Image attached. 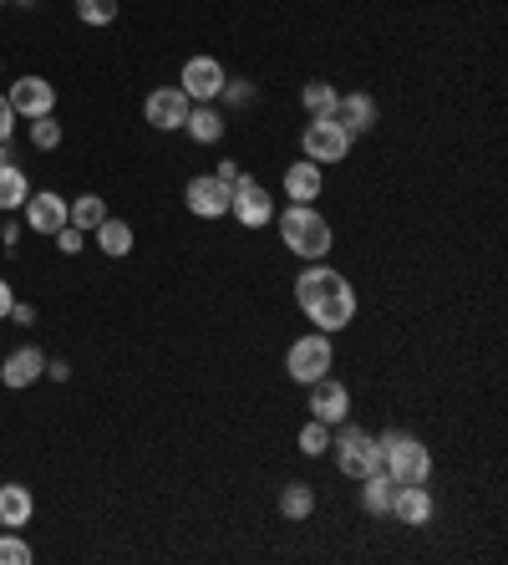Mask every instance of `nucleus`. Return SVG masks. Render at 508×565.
Masks as SVG:
<instances>
[{"label": "nucleus", "instance_id": "obj_1", "mask_svg": "<svg viewBox=\"0 0 508 565\" xmlns=\"http://www.w3.org/2000/svg\"><path fill=\"white\" fill-rule=\"evenodd\" d=\"M295 306H300L305 321L316 331H326V337H335V331H346L351 321H356V291H351L346 275L335 266H326V260H305V270L295 275Z\"/></svg>", "mask_w": 508, "mask_h": 565}, {"label": "nucleus", "instance_id": "obj_2", "mask_svg": "<svg viewBox=\"0 0 508 565\" xmlns=\"http://www.w3.org/2000/svg\"><path fill=\"white\" fill-rule=\"evenodd\" d=\"M280 239H285V250L300 255V260H326V255H331V245H335L331 220H326L316 204L280 209Z\"/></svg>", "mask_w": 508, "mask_h": 565}, {"label": "nucleus", "instance_id": "obj_3", "mask_svg": "<svg viewBox=\"0 0 508 565\" xmlns=\"http://www.w3.org/2000/svg\"><path fill=\"white\" fill-rule=\"evenodd\" d=\"M381 444V474H392L397 484H427L433 479V454L412 433H377Z\"/></svg>", "mask_w": 508, "mask_h": 565}, {"label": "nucleus", "instance_id": "obj_4", "mask_svg": "<svg viewBox=\"0 0 508 565\" xmlns=\"http://www.w3.org/2000/svg\"><path fill=\"white\" fill-rule=\"evenodd\" d=\"M335 448V469L346 479H356L362 484L366 474H377L381 469V444H377V433H366V428H341L331 438Z\"/></svg>", "mask_w": 508, "mask_h": 565}, {"label": "nucleus", "instance_id": "obj_5", "mask_svg": "<svg viewBox=\"0 0 508 565\" xmlns=\"http://www.w3.org/2000/svg\"><path fill=\"white\" fill-rule=\"evenodd\" d=\"M335 367V346L326 331H310V337H295L291 352H285V373L295 377L300 387H310L316 377H326Z\"/></svg>", "mask_w": 508, "mask_h": 565}, {"label": "nucleus", "instance_id": "obj_6", "mask_svg": "<svg viewBox=\"0 0 508 565\" xmlns=\"http://www.w3.org/2000/svg\"><path fill=\"white\" fill-rule=\"evenodd\" d=\"M351 153V133L341 128L335 118H310L300 133V158H310V164H341Z\"/></svg>", "mask_w": 508, "mask_h": 565}, {"label": "nucleus", "instance_id": "obj_7", "mask_svg": "<svg viewBox=\"0 0 508 565\" xmlns=\"http://www.w3.org/2000/svg\"><path fill=\"white\" fill-rule=\"evenodd\" d=\"M229 214H234L239 224H245V229H264V224L275 220V193L264 189L260 179H249V174H245V179L234 184Z\"/></svg>", "mask_w": 508, "mask_h": 565}, {"label": "nucleus", "instance_id": "obj_8", "mask_svg": "<svg viewBox=\"0 0 508 565\" xmlns=\"http://www.w3.org/2000/svg\"><path fill=\"white\" fill-rule=\"evenodd\" d=\"M224 82H229V72H224L218 57H189L184 72H178V92H184L189 103H214Z\"/></svg>", "mask_w": 508, "mask_h": 565}, {"label": "nucleus", "instance_id": "obj_9", "mask_svg": "<svg viewBox=\"0 0 508 565\" xmlns=\"http://www.w3.org/2000/svg\"><path fill=\"white\" fill-rule=\"evenodd\" d=\"M229 199H234V189L224 179H214V174H199V179H189V189H184V204H189L199 220H224V214H229Z\"/></svg>", "mask_w": 508, "mask_h": 565}, {"label": "nucleus", "instance_id": "obj_10", "mask_svg": "<svg viewBox=\"0 0 508 565\" xmlns=\"http://www.w3.org/2000/svg\"><path fill=\"white\" fill-rule=\"evenodd\" d=\"M189 97L178 87H153L147 92V103H143V118L158 128V133H178L184 128V118H189Z\"/></svg>", "mask_w": 508, "mask_h": 565}, {"label": "nucleus", "instance_id": "obj_11", "mask_svg": "<svg viewBox=\"0 0 508 565\" xmlns=\"http://www.w3.org/2000/svg\"><path fill=\"white\" fill-rule=\"evenodd\" d=\"M305 408H310V417H320V423H346V413H351V392H346V382H335L331 373L326 377H316V382H310V402H305Z\"/></svg>", "mask_w": 508, "mask_h": 565}, {"label": "nucleus", "instance_id": "obj_12", "mask_svg": "<svg viewBox=\"0 0 508 565\" xmlns=\"http://www.w3.org/2000/svg\"><path fill=\"white\" fill-rule=\"evenodd\" d=\"M5 97H11L15 118H51V107H57V87L46 76H21Z\"/></svg>", "mask_w": 508, "mask_h": 565}, {"label": "nucleus", "instance_id": "obj_13", "mask_svg": "<svg viewBox=\"0 0 508 565\" xmlns=\"http://www.w3.org/2000/svg\"><path fill=\"white\" fill-rule=\"evenodd\" d=\"M331 118L341 122L351 138L371 133V128H377V97H371V92H341V97H335V113H331Z\"/></svg>", "mask_w": 508, "mask_h": 565}, {"label": "nucleus", "instance_id": "obj_14", "mask_svg": "<svg viewBox=\"0 0 508 565\" xmlns=\"http://www.w3.org/2000/svg\"><path fill=\"white\" fill-rule=\"evenodd\" d=\"M21 214H26L31 235H57L61 224H67V199H61L57 189H42V193H31L26 204H21Z\"/></svg>", "mask_w": 508, "mask_h": 565}, {"label": "nucleus", "instance_id": "obj_15", "mask_svg": "<svg viewBox=\"0 0 508 565\" xmlns=\"http://www.w3.org/2000/svg\"><path fill=\"white\" fill-rule=\"evenodd\" d=\"M280 189H285V199H291V204H316L320 189H326V174H320V164L300 158V164L285 168V179H280Z\"/></svg>", "mask_w": 508, "mask_h": 565}, {"label": "nucleus", "instance_id": "obj_16", "mask_svg": "<svg viewBox=\"0 0 508 565\" xmlns=\"http://www.w3.org/2000/svg\"><path fill=\"white\" fill-rule=\"evenodd\" d=\"M42 373H46V352H36V346H15L11 357H5V367H0V382L21 392V387H31Z\"/></svg>", "mask_w": 508, "mask_h": 565}, {"label": "nucleus", "instance_id": "obj_17", "mask_svg": "<svg viewBox=\"0 0 508 565\" xmlns=\"http://www.w3.org/2000/svg\"><path fill=\"white\" fill-rule=\"evenodd\" d=\"M392 515L402 525H427L433 520V490H427V484H397Z\"/></svg>", "mask_w": 508, "mask_h": 565}, {"label": "nucleus", "instance_id": "obj_18", "mask_svg": "<svg viewBox=\"0 0 508 565\" xmlns=\"http://www.w3.org/2000/svg\"><path fill=\"white\" fill-rule=\"evenodd\" d=\"M31 515H36V499L26 484H0V530H26Z\"/></svg>", "mask_w": 508, "mask_h": 565}, {"label": "nucleus", "instance_id": "obj_19", "mask_svg": "<svg viewBox=\"0 0 508 565\" xmlns=\"http://www.w3.org/2000/svg\"><path fill=\"white\" fill-rule=\"evenodd\" d=\"M184 133H189L193 143H218V138H224V113H218L214 103H193L189 118H184Z\"/></svg>", "mask_w": 508, "mask_h": 565}, {"label": "nucleus", "instance_id": "obj_20", "mask_svg": "<svg viewBox=\"0 0 508 565\" xmlns=\"http://www.w3.org/2000/svg\"><path fill=\"white\" fill-rule=\"evenodd\" d=\"M392 499H397V479L392 474H381L377 469V474L362 479V509L366 515H377V520L381 515H392Z\"/></svg>", "mask_w": 508, "mask_h": 565}, {"label": "nucleus", "instance_id": "obj_21", "mask_svg": "<svg viewBox=\"0 0 508 565\" xmlns=\"http://www.w3.org/2000/svg\"><path fill=\"white\" fill-rule=\"evenodd\" d=\"M92 235H97V250L107 255V260H122V255H132V224L128 220H113V214H107V220H102Z\"/></svg>", "mask_w": 508, "mask_h": 565}, {"label": "nucleus", "instance_id": "obj_22", "mask_svg": "<svg viewBox=\"0 0 508 565\" xmlns=\"http://www.w3.org/2000/svg\"><path fill=\"white\" fill-rule=\"evenodd\" d=\"M280 515H285V520H310V515H316V484L291 479V484L280 490Z\"/></svg>", "mask_w": 508, "mask_h": 565}, {"label": "nucleus", "instance_id": "obj_23", "mask_svg": "<svg viewBox=\"0 0 508 565\" xmlns=\"http://www.w3.org/2000/svg\"><path fill=\"white\" fill-rule=\"evenodd\" d=\"M102 220H107V204H102V193H82V199H72V204H67V224H76L82 235H92Z\"/></svg>", "mask_w": 508, "mask_h": 565}, {"label": "nucleus", "instance_id": "obj_24", "mask_svg": "<svg viewBox=\"0 0 508 565\" xmlns=\"http://www.w3.org/2000/svg\"><path fill=\"white\" fill-rule=\"evenodd\" d=\"M26 199H31L26 174H21L15 164H0V209H5V214H15V209L26 204Z\"/></svg>", "mask_w": 508, "mask_h": 565}, {"label": "nucleus", "instance_id": "obj_25", "mask_svg": "<svg viewBox=\"0 0 508 565\" xmlns=\"http://www.w3.org/2000/svg\"><path fill=\"white\" fill-rule=\"evenodd\" d=\"M335 97H341V92H335L331 82H305V87H300L305 118H331V113H335Z\"/></svg>", "mask_w": 508, "mask_h": 565}, {"label": "nucleus", "instance_id": "obj_26", "mask_svg": "<svg viewBox=\"0 0 508 565\" xmlns=\"http://www.w3.org/2000/svg\"><path fill=\"white\" fill-rule=\"evenodd\" d=\"M300 454H305V459H320V454H331V423L310 417V423L300 428Z\"/></svg>", "mask_w": 508, "mask_h": 565}, {"label": "nucleus", "instance_id": "obj_27", "mask_svg": "<svg viewBox=\"0 0 508 565\" xmlns=\"http://www.w3.org/2000/svg\"><path fill=\"white\" fill-rule=\"evenodd\" d=\"M76 15H82V26H113L117 0H76Z\"/></svg>", "mask_w": 508, "mask_h": 565}, {"label": "nucleus", "instance_id": "obj_28", "mask_svg": "<svg viewBox=\"0 0 508 565\" xmlns=\"http://www.w3.org/2000/svg\"><path fill=\"white\" fill-rule=\"evenodd\" d=\"M61 143V122L57 118H31V149L51 153Z\"/></svg>", "mask_w": 508, "mask_h": 565}, {"label": "nucleus", "instance_id": "obj_29", "mask_svg": "<svg viewBox=\"0 0 508 565\" xmlns=\"http://www.w3.org/2000/svg\"><path fill=\"white\" fill-rule=\"evenodd\" d=\"M0 565H31V545L15 535V530L0 535Z\"/></svg>", "mask_w": 508, "mask_h": 565}, {"label": "nucleus", "instance_id": "obj_30", "mask_svg": "<svg viewBox=\"0 0 508 565\" xmlns=\"http://www.w3.org/2000/svg\"><path fill=\"white\" fill-rule=\"evenodd\" d=\"M218 97H224L229 107H249L255 97H260V92H255V82H224V87H218Z\"/></svg>", "mask_w": 508, "mask_h": 565}, {"label": "nucleus", "instance_id": "obj_31", "mask_svg": "<svg viewBox=\"0 0 508 565\" xmlns=\"http://www.w3.org/2000/svg\"><path fill=\"white\" fill-rule=\"evenodd\" d=\"M51 239H57V250H61V255H82V245H87V235H82L76 224H61V229H57Z\"/></svg>", "mask_w": 508, "mask_h": 565}, {"label": "nucleus", "instance_id": "obj_32", "mask_svg": "<svg viewBox=\"0 0 508 565\" xmlns=\"http://www.w3.org/2000/svg\"><path fill=\"white\" fill-rule=\"evenodd\" d=\"M15 138V107H11V97L0 92V143H11Z\"/></svg>", "mask_w": 508, "mask_h": 565}, {"label": "nucleus", "instance_id": "obj_33", "mask_svg": "<svg viewBox=\"0 0 508 565\" xmlns=\"http://www.w3.org/2000/svg\"><path fill=\"white\" fill-rule=\"evenodd\" d=\"M214 179H224V184H229V189H234V184L245 179V168L234 164V158H224V164H218V168H214Z\"/></svg>", "mask_w": 508, "mask_h": 565}, {"label": "nucleus", "instance_id": "obj_34", "mask_svg": "<svg viewBox=\"0 0 508 565\" xmlns=\"http://www.w3.org/2000/svg\"><path fill=\"white\" fill-rule=\"evenodd\" d=\"M46 373H51V377H57V382H67V377H72V362H46Z\"/></svg>", "mask_w": 508, "mask_h": 565}, {"label": "nucleus", "instance_id": "obj_35", "mask_svg": "<svg viewBox=\"0 0 508 565\" xmlns=\"http://www.w3.org/2000/svg\"><path fill=\"white\" fill-rule=\"evenodd\" d=\"M11 321H21V327H31V321H36V311H31V306H21V301H15V306H11Z\"/></svg>", "mask_w": 508, "mask_h": 565}, {"label": "nucleus", "instance_id": "obj_36", "mask_svg": "<svg viewBox=\"0 0 508 565\" xmlns=\"http://www.w3.org/2000/svg\"><path fill=\"white\" fill-rule=\"evenodd\" d=\"M11 306H15V296H11V285L0 281V321H5V316H11Z\"/></svg>", "mask_w": 508, "mask_h": 565}, {"label": "nucleus", "instance_id": "obj_37", "mask_svg": "<svg viewBox=\"0 0 508 565\" xmlns=\"http://www.w3.org/2000/svg\"><path fill=\"white\" fill-rule=\"evenodd\" d=\"M11 158H15V149L11 143H0V164H11Z\"/></svg>", "mask_w": 508, "mask_h": 565}, {"label": "nucleus", "instance_id": "obj_38", "mask_svg": "<svg viewBox=\"0 0 508 565\" xmlns=\"http://www.w3.org/2000/svg\"><path fill=\"white\" fill-rule=\"evenodd\" d=\"M15 5H36V0H15Z\"/></svg>", "mask_w": 508, "mask_h": 565}]
</instances>
